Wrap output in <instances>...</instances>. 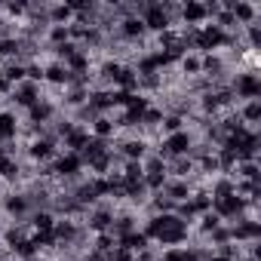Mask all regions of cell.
I'll return each instance as SVG.
<instances>
[{"instance_id": "8fae6325", "label": "cell", "mask_w": 261, "mask_h": 261, "mask_svg": "<svg viewBox=\"0 0 261 261\" xmlns=\"http://www.w3.org/2000/svg\"><path fill=\"white\" fill-rule=\"evenodd\" d=\"M68 80H71V71L62 65V62H46L43 65V83H49V86H56V89H65L68 86Z\"/></svg>"}, {"instance_id": "4dcf8cb0", "label": "cell", "mask_w": 261, "mask_h": 261, "mask_svg": "<svg viewBox=\"0 0 261 261\" xmlns=\"http://www.w3.org/2000/svg\"><path fill=\"white\" fill-rule=\"evenodd\" d=\"M0 261H4V258H0Z\"/></svg>"}, {"instance_id": "4316f807", "label": "cell", "mask_w": 261, "mask_h": 261, "mask_svg": "<svg viewBox=\"0 0 261 261\" xmlns=\"http://www.w3.org/2000/svg\"><path fill=\"white\" fill-rule=\"evenodd\" d=\"M10 92H13V83H7L4 77H0V101H7V98H10Z\"/></svg>"}, {"instance_id": "f546056e", "label": "cell", "mask_w": 261, "mask_h": 261, "mask_svg": "<svg viewBox=\"0 0 261 261\" xmlns=\"http://www.w3.org/2000/svg\"><path fill=\"white\" fill-rule=\"evenodd\" d=\"M4 145H7V142H4V139H0V148H4Z\"/></svg>"}, {"instance_id": "9c48e42d", "label": "cell", "mask_w": 261, "mask_h": 261, "mask_svg": "<svg viewBox=\"0 0 261 261\" xmlns=\"http://www.w3.org/2000/svg\"><path fill=\"white\" fill-rule=\"evenodd\" d=\"M133 230H139V215H136V209H129V206H117V212H114V224H111V233L120 240V237H126V233H133Z\"/></svg>"}, {"instance_id": "83f0119b", "label": "cell", "mask_w": 261, "mask_h": 261, "mask_svg": "<svg viewBox=\"0 0 261 261\" xmlns=\"http://www.w3.org/2000/svg\"><path fill=\"white\" fill-rule=\"evenodd\" d=\"M206 261H230V258H224V255H215V252H212V255H209Z\"/></svg>"}, {"instance_id": "d4e9b609", "label": "cell", "mask_w": 261, "mask_h": 261, "mask_svg": "<svg viewBox=\"0 0 261 261\" xmlns=\"http://www.w3.org/2000/svg\"><path fill=\"white\" fill-rule=\"evenodd\" d=\"M53 224H56V215L53 212H31V218H28V227L31 230H53Z\"/></svg>"}, {"instance_id": "277c9868", "label": "cell", "mask_w": 261, "mask_h": 261, "mask_svg": "<svg viewBox=\"0 0 261 261\" xmlns=\"http://www.w3.org/2000/svg\"><path fill=\"white\" fill-rule=\"evenodd\" d=\"M43 98V89H40V83H31V80H22L19 86H13V92H10V108L16 111V108H22V111H28L34 101H40Z\"/></svg>"}, {"instance_id": "9a60e30c", "label": "cell", "mask_w": 261, "mask_h": 261, "mask_svg": "<svg viewBox=\"0 0 261 261\" xmlns=\"http://www.w3.org/2000/svg\"><path fill=\"white\" fill-rule=\"evenodd\" d=\"M237 114H240V120H243L246 126L258 129V123H261V98H252V101H240V105H237Z\"/></svg>"}, {"instance_id": "ac0fdd59", "label": "cell", "mask_w": 261, "mask_h": 261, "mask_svg": "<svg viewBox=\"0 0 261 261\" xmlns=\"http://www.w3.org/2000/svg\"><path fill=\"white\" fill-rule=\"evenodd\" d=\"M230 178H233V181H261V163H258V160L237 163V169H233Z\"/></svg>"}, {"instance_id": "5b68a950", "label": "cell", "mask_w": 261, "mask_h": 261, "mask_svg": "<svg viewBox=\"0 0 261 261\" xmlns=\"http://www.w3.org/2000/svg\"><path fill=\"white\" fill-rule=\"evenodd\" d=\"M59 111H62V108H59V101H53V98H46V95H43L40 101H34V105L25 111V117H28L25 123H28V126H49V123L59 117Z\"/></svg>"}, {"instance_id": "603a6c76", "label": "cell", "mask_w": 261, "mask_h": 261, "mask_svg": "<svg viewBox=\"0 0 261 261\" xmlns=\"http://www.w3.org/2000/svg\"><path fill=\"white\" fill-rule=\"evenodd\" d=\"M114 246H117V237H114V233H95V237L89 240V249L98 252V255H108Z\"/></svg>"}, {"instance_id": "484cf974", "label": "cell", "mask_w": 261, "mask_h": 261, "mask_svg": "<svg viewBox=\"0 0 261 261\" xmlns=\"http://www.w3.org/2000/svg\"><path fill=\"white\" fill-rule=\"evenodd\" d=\"M25 80L43 86V62H28V65H25Z\"/></svg>"}, {"instance_id": "4fadbf2b", "label": "cell", "mask_w": 261, "mask_h": 261, "mask_svg": "<svg viewBox=\"0 0 261 261\" xmlns=\"http://www.w3.org/2000/svg\"><path fill=\"white\" fill-rule=\"evenodd\" d=\"M89 136L105 139V142H114V139H117V126H114L111 114H101V117H95V120L89 123Z\"/></svg>"}, {"instance_id": "2e32d148", "label": "cell", "mask_w": 261, "mask_h": 261, "mask_svg": "<svg viewBox=\"0 0 261 261\" xmlns=\"http://www.w3.org/2000/svg\"><path fill=\"white\" fill-rule=\"evenodd\" d=\"M117 246H123V249H129L133 255H139V252H145V249H151L154 243L142 233V230H133V233H126V237H120L117 240Z\"/></svg>"}, {"instance_id": "f1b7e54d", "label": "cell", "mask_w": 261, "mask_h": 261, "mask_svg": "<svg viewBox=\"0 0 261 261\" xmlns=\"http://www.w3.org/2000/svg\"><path fill=\"white\" fill-rule=\"evenodd\" d=\"M62 261H80V258H74V255H65V258H62Z\"/></svg>"}, {"instance_id": "30bf717a", "label": "cell", "mask_w": 261, "mask_h": 261, "mask_svg": "<svg viewBox=\"0 0 261 261\" xmlns=\"http://www.w3.org/2000/svg\"><path fill=\"white\" fill-rule=\"evenodd\" d=\"M19 133H22L19 111L0 108V139H4V142H19Z\"/></svg>"}, {"instance_id": "52a82bcc", "label": "cell", "mask_w": 261, "mask_h": 261, "mask_svg": "<svg viewBox=\"0 0 261 261\" xmlns=\"http://www.w3.org/2000/svg\"><path fill=\"white\" fill-rule=\"evenodd\" d=\"M221 4H224V10L233 13V22H237L240 28H246V25H252V22H261L258 4H249V0H221Z\"/></svg>"}, {"instance_id": "7a4b0ae2", "label": "cell", "mask_w": 261, "mask_h": 261, "mask_svg": "<svg viewBox=\"0 0 261 261\" xmlns=\"http://www.w3.org/2000/svg\"><path fill=\"white\" fill-rule=\"evenodd\" d=\"M227 86H230V92H233L237 105H240V101L261 98V77H258V71H255V68H237V71L230 74Z\"/></svg>"}, {"instance_id": "e0dca14e", "label": "cell", "mask_w": 261, "mask_h": 261, "mask_svg": "<svg viewBox=\"0 0 261 261\" xmlns=\"http://www.w3.org/2000/svg\"><path fill=\"white\" fill-rule=\"evenodd\" d=\"M86 105H89L95 114H111V111H114L111 89H89V98H86Z\"/></svg>"}, {"instance_id": "6da1fadb", "label": "cell", "mask_w": 261, "mask_h": 261, "mask_svg": "<svg viewBox=\"0 0 261 261\" xmlns=\"http://www.w3.org/2000/svg\"><path fill=\"white\" fill-rule=\"evenodd\" d=\"M142 233H145L151 243H157V246H163V249H172V246L191 243V233H194V230H191L178 215L163 212V215H148Z\"/></svg>"}, {"instance_id": "8992f818", "label": "cell", "mask_w": 261, "mask_h": 261, "mask_svg": "<svg viewBox=\"0 0 261 261\" xmlns=\"http://www.w3.org/2000/svg\"><path fill=\"white\" fill-rule=\"evenodd\" d=\"M142 22H145V31L148 34H163V31H169V28H175L169 19H166V13H163V7H160V0H148V7H145V13L139 16Z\"/></svg>"}, {"instance_id": "5bb4252c", "label": "cell", "mask_w": 261, "mask_h": 261, "mask_svg": "<svg viewBox=\"0 0 261 261\" xmlns=\"http://www.w3.org/2000/svg\"><path fill=\"white\" fill-rule=\"evenodd\" d=\"M191 191H194V185L185 181V178H166V185H163V194H166L172 203H185V200L191 197Z\"/></svg>"}, {"instance_id": "7c38bea8", "label": "cell", "mask_w": 261, "mask_h": 261, "mask_svg": "<svg viewBox=\"0 0 261 261\" xmlns=\"http://www.w3.org/2000/svg\"><path fill=\"white\" fill-rule=\"evenodd\" d=\"M86 142H89V129L74 123V129H71V133H68V136L59 142V151H71V154H80Z\"/></svg>"}, {"instance_id": "cb8c5ba5", "label": "cell", "mask_w": 261, "mask_h": 261, "mask_svg": "<svg viewBox=\"0 0 261 261\" xmlns=\"http://www.w3.org/2000/svg\"><path fill=\"white\" fill-rule=\"evenodd\" d=\"M181 129H188V120H185V117H175V114H163V123H160V133H163V136L181 133Z\"/></svg>"}, {"instance_id": "3957f363", "label": "cell", "mask_w": 261, "mask_h": 261, "mask_svg": "<svg viewBox=\"0 0 261 261\" xmlns=\"http://www.w3.org/2000/svg\"><path fill=\"white\" fill-rule=\"evenodd\" d=\"M56 154H59V142H56V139L37 136V139H31V142L25 145V157L31 160V166H46V163L56 160Z\"/></svg>"}, {"instance_id": "ffe728a7", "label": "cell", "mask_w": 261, "mask_h": 261, "mask_svg": "<svg viewBox=\"0 0 261 261\" xmlns=\"http://www.w3.org/2000/svg\"><path fill=\"white\" fill-rule=\"evenodd\" d=\"M62 65H65L71 74H89V71H92V56H86L83 49H77V53H74L68 62H62Z\"/></svg>"}, {"instance_id": "44dd1931", "label": "cell", "mask_w": 261, "mask_h": 261, "mask_svg": "<svg viewBox=\"0 0 261 261\" xmlns=\"http://www.w3.org/2000/svg\"><path fill=\"white\" fill-rule=\"evenodd\" d=\"M178 68H181V77H185V80L203 77V68H200V53H188V56H181Z\"/></svg>"}, {"instance_id": "d6986e66", "label": "cell", "mask_w": 261, "mask_h": 261, "mask_svg": "<svg viewBox=\"0 0 261 261\" xmlns=\"http://www.w3.org/2000/svg\"><path fill=\"white\" fill-rule=\"evenodd\" d=\"M206 191L212 197H227V194H237V181L230 175H215L212 181H206Z\"/></svg>"}, {"instance_id": "ba28073f", "label": "cell", "mask_w": 261, "mask_h": 261, "mask_svg": "<svg viewBox=\"0 0 261 261\" xmlns=\"http://www.w3.org/2000/svg\"><path fill=\"white\" fill-rule=\"evenodd\" d=\"M206 22H209L206 19V7L200 4V0H188V4L178 7V25L181 28H200Z\"/></svg>"}, {"instance_id": "7402d4cb", "label": "cell", "mask_w": 261, "mask_h": 261, "mask_svg": "<svg viewBox=\"0 0 261 261\" xmlns=\"http://www.w3.org/2000/svg\"><path fill=\"white\" fill-rule=\"evenodd\" d=\"M74 13L68 4H49V25H71Z\"/></svg>"}]
</instances>
